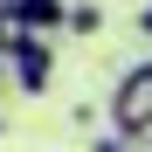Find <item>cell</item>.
<instances>
[{
  "label": "cell",
  "instance_id": "7a4b0ae2",
  "mask_svg": "<svg viewBox=\"0 0 152 152\" xmlns=\"http://www.w3.org/2000/svg\"><path fill=\"white\" fill-rule=\"evenodd\" d=\"M7 76H14V90L42 97V90H48V76H56V42H48V35H28V42L7 56Z\"/></svg>",
  "mask_w": 152,
  "mask_h": 152
},
{
  "label": "cell",
  "instance_id": "3957f363",
  "mask_svg": "<svg viewBox=\"0 0 152 152\" xmlns=\"http://www.w3.org/2000/svg\"><path fill=\"white\" fill-rule=\"evenodd\" d=\"M69 28H76V35H97V28H104V14H97V0H83V7H69Z\"/></svg>",
  "mask_w": 152,
  "mask_h": 152
},
{
  "label": "cell",
  "instance_id": "8992f818",
  "mask_svg": "<svg viewBox=\"0 0 152 152\" xmlns=\"http://www.w3.org/2000/svg\"><path fill=\"white\" fill-rule=\"evenodd\" d=\"M0 83H7V56H0Z\"/></svg>",
  "mask_w": 152,
  "mask_h": 152
},
{
  "label": "cell",
  "instance_id": "6da1fadb",
  "mask_svg": "<svg viewBox=\"0 0 152 152\" xmlns=\"http://www.w3.org/2000/svg\"><path fill=\"white\" fill-rule=\"evenodd\" d=\"M111 132L118 138H145L152 132V62L118 76V90H111Z\"/></svg>",
  "mask_w": 152,
  "mask_h": 152
},
{
  "label": "cell",
  "instance_id": "5b68a950",
  "mask_svg": "<svg viewBox=\"0 0 152 152\" xmlns=\"http://www.w3.org/2000/svg\"><path fill=\"white\" fill-rule=\"evenodd\" d=\"M138 35H152V0H145V7H138Z\"/></svg>",
  "mask_w": 152,
  "mask_h": 152
},
{
  "label": "cell",
  "instance_id": "277c9868",
  "mask_svg": "<svg viewBox=\"0 0 152 152\" xmlns=\"http://www.w3.org/2000/svg\"><path fill=\"white\" fill-rule=\"evenodd\" d=\"M90 152H132V138H97Z\"/></svg>",
  "mask_w": 152,
  "mask_h": 152
},
{
  "label": "cell",
  "instance_id": "52a82bcc",
  "mask_svg": "<svg viewBox=\"0 0 152 152\" xmlns=\"http://www.w3.org/2000/svg\"><path fill=\"white\" fill-rule=\"evenodd\" d=\"M69 7H83V0H69Z\"/></svg>",
  "mask_w": 152,
  "mask_h": 152
},
{
  "label": "cell",
  "instance_id": "ba28073f",
  "mask_svg": "<svg viewBox=\"0 0 152 152\" xmlns=\"http://www.w3.org/2000/svg\"><path fill=\"white\" fill-rule=\"evenodd\" d=\"M0 124H7V118H0Z\"/></svg>",
  "mask_w": 152,
  "mask_h": 152
}]
</instances>
